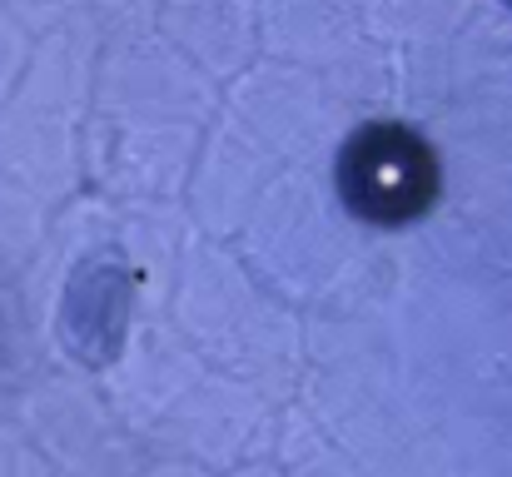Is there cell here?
<instances>
[{
  "label": "cell",
  "mask_w": 512,
  "mask_h": 477,
  "mask_svg": "<svg viewBox=\"0 0 512 477\" xmlns=\"http://www.w3.org/2000/svg\"><path fill=\"white\" fill-rule=\"evenodd\" d=\"M343 199L383 224L413 219L418 209H428L433 199V159L423 150V140H413L408 130H368L348 145L339 164Z\"/></svg>",
  "instance_id": "obj_1"
}]
</instances>
